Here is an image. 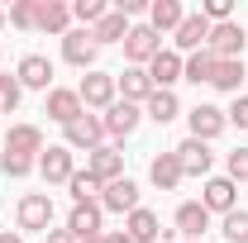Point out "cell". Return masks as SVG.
Segmentation results:
<instances>
[{"instance_id":"d4e9b609","label":"cell","mask_w":248,"mask_h":243,"mask_svg":"<svg viewBox=\"0 0 248 243\" xmlns=\"http://www.w3.org/2000/svg\"><path fill=\"white\" fill-rule=\"evenodd\" d=\"M124 234H129L134 243H157V239H162V219H157L153 210H143V205H139V210L124 219Z\"/></svg>"},{"instance_id":"83f0119b","label":"cell","mask_w":248,"mask_h":243,"mask_svg":"<svg viewBox=\"0 0 248 243\" xmlns=\"http://www.w3.org/2000/svg\"><path fill=\"white\" fill-rule=\"evenodd\" d=\"M244 76H248V72H244V58H229V62L215 58V76H210V86H215V91L239 95V81H244Z\"/></svg>"},{"instance_id":"f6af8a7d","label":"cell","mask_w":248,"mask_h":243,"mask_svg":"<svg viewBox=\"0 0 248 243\" xmlns=\"http://www.w3.org/2000/svg\"><path fill=\"white\" fill-rule=\"evenodd\" d=\"M182 243H186V239H182Z\"/></svg>"},{"instance_id":"9c48e42d","label":"cell","mask_w":248,"mask_h":243,"mask_svg":"<svg viewBox=\"0 0 248 243\" xmlns=\"http://www.w3.org/2000/svg\"><path fill=\"white\" fill-rule=\"evenodd\" d=\"M105 138H129L134 129H139V120H143V105H129V100H115L105 115Z\"/></svg>"},{"instance_id":"3957f363","label":"cell","mask_w":248,"mask_h":243,"mask_svg":"<svg viewBox=\"0 0 248 243\" xmlns=\"http://www.w3.org/2000/svg\"><path fill=\"white\" fill-rule=\"evenodd\" d=\"M244 43H248V33L239 19H229V24H210V53H215L219 62H229V58H244Z\"/></svg>"},{"instance_id":"ffe728a7","label":"cell","mask_w":248,"mask_h":243,"mask_svg":"<svg viewBox=\"0 0 248 243\" xmlns=\"http://www.w3.org/2000/svg\"><path fill=\"white\" fill-rule=\"evenodd\" d=\"M33 29L67 38V33H72V5H62V0H38V24H33Z\"/></svg>"},{"instance_id":"d6986e66","label":"cell","mask_w":248,"mask_h":243,"mask_svg":"<svg viewBox=\"0 0 248 243\" xmlns=\"http://www.w3.org/2000/svg\"><path fill=\"white\" fill-rule=\"evenodd\" d=\"M48 224H53V200L38 196V191L24 196V200H19V229H29V234L43 229V234H48Z\"/></svg>"},{"instance_id":"ac0fdd59","label":"cell","mask_w":248,"mask_h":243,"mask_svg":"<svg viewBox=\"0 0 248 243\" xmlns=\"http://www.w3.org/2000/svg\"><path fill=\"white\" fill-rule=\"evenodd\" d=\"M205 43H210V19H205V15H186L182 29H177V53L191 58V53H201Z\"/></svg>"},{"instance_id":"30bf717a","label":"cell","mask_w":248,"mask_h":243,"mask_svg":"<svg viewBox=\"0 0 248 243\" xmlns=\"http://www.w3.org/2000/svg\"><path fill=\"white\" fill-rule=\"evenodd\" d=\"M100 210H110V214H129L139 210V186L129 182V177H120V182H110L105 191H100Z\"/></svg>"},{"instance_id":"f35d334b","label":"cell","mask_w":248,"mask_h":243,"mask_svg":"<svg viewBox=\"0 0 248 243\" xmlns=\"http://www.w3.org/2000/svg\"><path fill=\"white\" fill-rule=\"evenodd\" d=\"M48 243H77V239H72L67 229H48Z\"/></svg>"},{"instance_id":"1f68e13d","label":"cell","mask_w":248,"mask_h":243,"mask_svg":"<svg viewBox=\"0 0 248 243\" xmlns=\"http://www.w3.org/2000/svg\"><path fill=\"white\" fill-rule=\"evenodd\" d=\"M219 234H224L229 243H248V210H229L224 224H219Z\"/></svg>"},{"instance_id":"8fae6325","label":"cell","mask_w":248,"mask_h":243,"mask_svg":"<svg viewBox=\"0 0 248 243\" xmlns=\"http://www.w3.org/2000/svg\"><path fill=\"white\" fill-rule=\"evenodd\" d=\"M201 205H205L210 214L239 210V186L229 182V177H210V182H205V191H201Z\"/></svg>"},{"instance_id":"4fadbf2b","label":"cell","mask_w":248,"mask_h":243,"mask_svg":"<svg viewBox=\"0 0 248 243\" xmlns=\"http://www.w3.org/2000/svg\"><path fill=\"white\" fill-rule=\"evenodd\" d=\"M100 219H105V210H100V200H86V205H72V214H67V234L81 243V239H95L100 234Z\"/></svg>"},{"instance_id":"836d02e7","label":"cell","mask_w":248,"mask_h":243,"mask_svg":"<svg viewBox=\"0 0 248 243\" xmlns=\"http://www.w3.org/2000/svg\"><path fill=\"white\" fill-rule=\"evenodd\" d=\"M5 15H10L15 29H33V24H38V0H15Z\"/></svg>"},{"instance_id":"d6a6232c","label":"cell","mask_w":248,"mask_h":243,"mask_svg":"<svg viewBox=\"0 0 248 243\" xmlns=\"http://www.w3.org/2000/svg\"><path fill=\"white\" fill-rule=\"evenodd\" d=\"M19 100H24V86H19V76H5V72H0V115L19 110Z\"/></svg>"},{"instance_id":"8992f818","label":"cell","mask_w":248,"mask_h":243,"mask_svg":"<svg viewBox=\"0 0 248 243\" xmlns=\"http://www.w3.org/2000/svg\"><path fill=\"white\" fill-rule=\"evenodd\" d=\"M182 62H186V58L177 53V48H162V53L143 67V72H148V81H153V91H172V86L182 81Z\"/></svg>"},{"instance_id":"74e56055","label":"cell","mask_w":248,"mask_h":243,"mask_svg":"<svg viewBox=\"0 0 248 243\" xmlns=\"http://www.w3.org/2000/svg\"><path fill=\"white\" fill-rule=\"evenodd\" d=\"M224 120L239 124V129H248V95H234V105L224 110Z\"/></svg>"},{"instance_id":"7402d4cb","label":"cell","mask_w":248,"mask_h":243,"mask_svg":"<svg viewBox=\"0 0 248 243\" xmlns=\"http://www.w3.org/2000/svg\"><path fill=\"white\" fill-rule=\"evenodd\" d=\"M182 162H177V152H157L153 162H148V182L157 186V191H177L182 186Z\"/></svg>"},{"instance_id":"60d3db41","label":"cell","mask_w":248,"mask_h":243,"mask_svg":"<svg viewBox=\"0 0 248 243\" xmlns=\"http://www.w3.org/2000/svg\"><path fill=\"white\" fill-rule=\"evenodd\" d=\"M105 243H134V239H129V234L120 229V234H105Z\"/></svg>"},{"instance_id":"f546056e","label":"cell","mask_w":248,"mask_h":243,"mask_svg":"<svg viewBox=\"0 0 248 243\" xmlns=\"http://www.w3.org/2000/svg\"><path fill=\"white\" fill-rule=\"evenodd\" d=\"M67 191H72V205H86V200H95L105 186L95 182L91 172H72V182H67Z\"/></svg>"},{"instance_id":"9a60e30c","label":"cell","mask_w":248,"mask_h":243,"mask_svg":"<svg viewBox=\"0 0 248 243\" xmlns=\"http://www.w3.org/2000/svg\"><path fill=\"white\" fill-rule=\"evenodd\" d=\"M182 19H186L182 0H148V29H153L157 38H162V33H177Z\"/></svg>"},{"instance_id":"ba28073f","label":"cell","mask_w":248,"mask_h":243,"mask_svg":"<svg viewBox=\"0 0 248 243\" xmlns=\"http://www.w3.org/2000/svg\"><path fill=\"white\" fill-rule=\"evenodd\" d=\"M95 38L91 29H72L67 38H62V62H72V67H81V72H95Z\"/></svg>"},{"instance_id":"ab89813d","label":"cell","mask_w":248,"mask_h":243,"mask_svg":"<svg viewBox=\"0 0 248 243\" xmlns=\"http://www.w3.org/2000/svg\"><path fill=\"white\" fill-rule=\"evenodd\" d=\"M0 243H24V234H15V229H0Z\"/></svg>"},{"instance_id":"8d00e7d4","label":"cell","mask_w":248,"mask_h":243,"mask_svg":"<svg viewBox=\"0 0 248 243\" xmlns=\"http://www.w3.org/2000/svg\"><path fill=\"white\" fill-rule=\"evenodd\" d=\"M224 167H229V182H234V186L248 182V148H234L229 157H224Z\"/></svg>"},{"instance_id":"2e32d148","label":"cell","mask_w":248,"mask_h":243,"mask_svg":"<svg viewBox=\"0 0 248 243\" xmlns=\"http://www.w3.org/2000/svg\"><path fill=\"white\" fill-rule=\"evenodd\" d=\"M19 86H29V91H53V62L43 58V53H29V58H19Z\"/></svg>"},{"instance_id":"e575fe53","label":"cell","mask_w":248,"mask_h":243,"mask_svg":"<svg viewBox=\"0 0 248 243\" xmlns=\"http://www.w3.org/2000/svg\"><path fill=\"white\" fill-rule=\"evenodd\" d=\"M38 167V157H19V152H0V172L5 177H29Z\"/></svg>"},{"instance_id":"484cf974","label":"cell","mask_w":248,"mask_h":243,"mask_svg":"<svg viewBox=\"0 0 248 243\" xmlns=\"http://www.w3.org/2000/svg\"><path fill=\"white\" fill-rule=\"evenodd\" d=\"M143 115H148L153 124H172L177 115H182V100H177L172 91H153L148 100H143Z\"/></svg>"},{"instance_id":"52a82bcc","label":"cell","mask_w":248,"mask_h":243,"mask_svg":"<svg viewBox=\"0 0 248 243\" xmlns=\"http://www.w3.org/2000/svg\"><path fill=\"white\" fill-rule=\"evenodd\" d=\"M86 172H91L100 186L120 182V177H124V152H120V148H110V143H100L95 152H86Z\"/></svg>"},{"instance_id":"5bb4252c","label":"cell","mask_w":248,"mask_h":243,"mask_svg":"<svg viewBox=\"0 0 248 243\" xmlns=\"http://www.w3.org/2000/svg\"><path fill=\"white\" fill-rule=\"evenodd\" d=\"M43 115H48V120H58L62 129H67L72 120H81V115H86V105H81V95H77V91L53 86V91H48V105H43Z\"/></svg>"},{"instance_id":"277c9868","label":"cell","mask_w":248,"mask_h":243,"mask_svg":"<svg viewBox=\"0 0 248 243\" xmlns=\"http://www.w3.org/2000/svg\"><path fill=\"white\" fill-rule=\"evenodd\" d=\"M162 53V38H157L148 24H129V38H124V58L134 67H148V62Z\"/></svg>"},{"instance_id":"603a6c76","label":"cell","mask_w":248,"mask_h":243,"mask_svg":"<svg viewBox=\"0 0 248 243\" xmlns=\"http://www.w3.org/2000/svg\"><path fill=\"white\" fill-rule=\"evenodd\" d=\"M5 152L38 157V152H43V129H38V124H15V129L5 134Z\"/></svg>"},{"instance_id":"44dd1931","label":"cell","mask_w":248,"mask_h":243,"mask_svg":"<svg viewBox=\"0 0 248 243\" xmlns=\"http://www.w3.org/2000/svg\"><path fill=\"white\" fill-rule=\"evenodd\" d=\"M210 229V210L201 205V200H186L182 210H177V234L186 243H201V234Z\"/></svg>"},{"instance_id":"5b68a950","label":"cell","mask_w":248,"mask_h":243,"mask_svg":"<svg viewBox=\"0 0 248 243\" xmlns=\"http://www.w3.org/2000/svg\"><path fill=\"white\" fill-rule=\"evenodd\" d=\"M38 172H43V182L48 186H67L72 182V172H77V167H72V148H67V143H48V148L38 152Z\"/></svg>"},{"instance_id":"e0dca14e","label":"cell","mask_w":248,"mask_h":243,"mask_svg":"<svg viewBox=\"0 0 248 243\" xmlns=\"http://www.w3.org/2000/svg\"><path fill=\"white\" fill-rule=\"evenodd\" d=\"M177 162H182L186 177H205L210 172V162H215V152H210V143H201V138H186V143H177Z\"/></svg>"},{"instance_id":"f1b7e54d","label":"cell","mask_w":248,"mask_h":243,"mask_svg":"<svg viewBox=\"0 0 248 243\" xmlns=\"http://www.w3.org/2000/svg\"><path fill=\"white\" fill-rule=\"evenodd\" d=\"M210 76H215V53H210V48H201V53H191V58L182 62V81H196V86H201V81H210Z\"/></svg>"},{"instance_id":"ee69618b","label":"cell","mask_w":248,"mask_h":243,"mask_svg":"<svg viewBox=\"0 0 248 243\" xmlns=\"http://www.w3.org/2000/svg\"><path fill=\"white\" fill-rule=\"evenodd\" d=\"M0 152H5V143H0Z\"/></svg>"},{"instance_id":"6da1fadb","label":"cell","mask_w":248,"mask_h":243,"mask_svg":"<svg viewBox=\"0 0 248 243\" xmlns=\"http://www.w3.org/2000/svg\"><path fill=\"white\" fill-rule=\"evenodd\" d=\"M77 95H81L86 110H110V105L120 100V86H115V76H105V72H86L81 86H77Z\"/></svg>"},{"instance_id":"b9f144b4","label":"cell","mask_w":248,"mask_h":243,"mask_svg":"<svg viewBox=\"0 0 248 243\" xmlns=\"http://www.w3.org/2000/svg\"><path fill=\"white\" fill-rule=\"evenodd\" d=\"M5 24H10V15H5V5H0V29H5Z\"/></svg>"},{"instance_id":"7c38bea8","label":"cell","mask_w":248,"mask_h":243,"mask_svg":"<svg viewBox=\"0 0 248 243\" xmlns=\"http://www.w3.org/2000/svg\"><path fill=\"white\" fill-rule=\"evenodd\" d=\"M186 120H191V138H201V143H210V138H219V134L229 129V120H224L219 105H196Z\"/></svg>"},{"instance_id":"4316f807","label":"cell","mask_w":248,"mask_h":243,"mask_svg":"<svg viewBox=\"0 0 248 243\" xmlns=\"http://www.w3.org/2000/svg\"><path fill=\"white\" fill-rule=\"evenodd\" d=\"M91 38H95V48H105V43H124V38H129V19H124L120 10L110 5V15H105V19L91 29Z\"/></svg>"},{"instance_id":"cb8c5ba5","label":"cell","mask_w":248,"mask_h":243,"mask_svg":"<svg viewBox=\"0 0 248 243\" xmlns=\"http://www.w3.org/2000/svg\"><path fill=\"white\" fill-rule=\"evenodd\" d=\"M115 86H120V100H129V105H143V100L153 95V81H148V72H143V67L120 72V76H115Z\"/></svg>"},{"instance_id":"7bdbcfd3","label":"cell","mask_w":248,"mask_h":243,"mask_svg":"<svg viewBox=\"0 0 248 243\" xmlns=\"http://www.w3.org/2000/svg\"><path fill=\"white\" fill-rule=\"evenodd\" d=\"M81 243H105V234H95V239H81Z\"/></svg>"},{"instance_id":"d590c367","label":"cell","mask_w":248,"mask_h":243,"mask_svg":"<svg viewBox=\"0 0 248 243\" xmlns=\"http://www.w3.org/2000/svg\"><path fill=\"white\" fill-rule=\"evenodd\" d=\"M201 15L210 24H229L234 19V0H201Z\"/></svg>"},{"instance_id":"7a4b0ae2","label":"cell","mask_w":248,"mask_h":243,"mask_svg":"<svg viewBox=\"0 0 248 243\" xmlns=\"http://www.w3.org/2000/svg\"><path fill=\"white\" fill-rule=\"evenodd\" d=\"M62 143H67L72 152H81V148H86V152H95L100 143H105V120L86 110L81 120H72V124H67V138H62Z\"/></svg>"},{"instance_id":"4dcf8cb0","label":"cell","mask_w":248,"mask_h":243,"mask_svg":"<svg viewBox=\"0 0 248 243\" xmlns=\"http://www.w3.org/2000/svg\"><path fill=\"white\" fill-rule=\"evenodd\" d=\"M105 15H110V5H105V0H77V5H72V19H81L86 29H95Z\"/></svg>"}]
</instances>
